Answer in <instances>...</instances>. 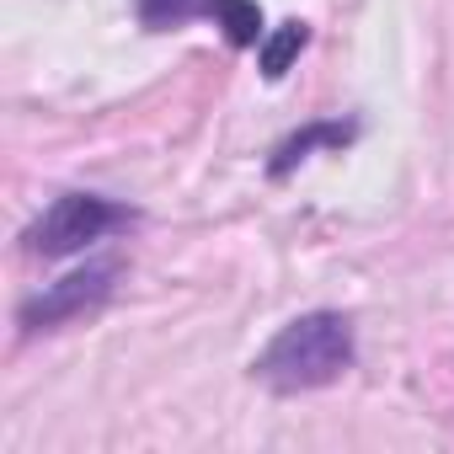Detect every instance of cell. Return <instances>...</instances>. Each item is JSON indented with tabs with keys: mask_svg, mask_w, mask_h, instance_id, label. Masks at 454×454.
I'll return each instance as SVG.
<instances>
[{
	"mask_svg": "<svg viewBox=\"0 0 454 454\" xmlns=\"http://www.w3.org/2000/svg\"><path fill=\"white\" fill-rule=\"evenodd\" d=\"M358 364V332L342 310H305L273 332V342L252 358V380L273 395H305L337 385Z\"/></svg>",
	"mask_w": 454,
	"mask_h": 454,
	"instance_id": "1",
	"label": "cell"
},
{
	"mask_svg": "<svg viewBox=\"0 0 454 454\" xmlns=\"http://www.w3.org/2000/svg\"><path fill=\"white\" fill-rule=\"evenodd\" d=\"M139 224V208H129V203H118V198H107V192H59L27 231H22V247L33 252V257H43V262H59V257H75V252H86V247H97V241H107V236H118V231H134Z\"/></svg>",
	"mask_w": 454,
	"mask_h": 454,
	"instance_id": "2",
	"label": "cell"
},
{
	"mask_svg": "<svg viewBox=\"0 0 454 454\" xmlns=\"http://www.w3.org/2000/svg\"><path fill=\"white\" fill-rule=\"evenodd\" d=\"M118 278H123V257H97V262H86V268H75V273H65V278L43 284V289L17 310L22 337L59 332V326H70V321H81V316L102 310V305L118 294Z\"/></svg>",
	"mask_w": 454,
	"mask_h": 454,
	"instance_id": "3",
	"label": "cell"
},
{
	"mask_svg": "<svg viewBox=\"0 0 454 454\" xmlns=\"http://www.w3.org/2000/svg\"><path fill=\"white\" fill-rule=\"evenodd\" d=\"M134 17L145 33H171L182 22H214L231 49H262V6L257 0H134Z\"/></svg>",
	"mask_w": 454,
	"mask_h": 454,
	"instance_id": "4",
	"label": "cell"
},
{
	"mask_svg": "<svg viewBox=\"0 0 454 454\" xmlns=\"http://www.w3.org/2000/svg\"><path fill=\"white\" fill-rule=\"evenodd\" d=\"M358 139V118H316V123H305V129H294L289 139H278V150H273V160H268V176L273 182H284L294 166H305L310 155H342L348 145Z\"/></svg>",
	"mask_w": 454,
	"mask_h": 454,
	"instance_id": "5",
	"label": "cell"
},
{
	"mask_svg": "<svg viewBox=\"0 0 454 454\" xmlns=\"http://www.w3.org/2000/svg\"><path fill=\"white\" fill-rule=\"evenodd\" d=\"M305 43H310V27H305V22H284V27H278L273 38H262V49H257V54H262V75H268V81H284L289 65H294V54H300Z\"/></svg>",
	"mask_w": 454,
	"mask_h": 454,
	"instance_id": "6",
	"label": "cell"
}]
</instances>
